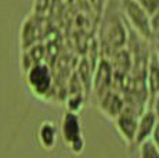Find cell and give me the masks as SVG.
<instances>
[{
  "instance_id": "6da1fadb",
  "label": "cell",
  "mask_w": 159,
  "mask_h": 158,
  "mask_svg": "<svg viewBox=\"0 0 159 158\" xmlns=\"http://www.w3.org/2000/svg\"><path fill=\"white\" fill-rule=\"evenodd\" d=\"M24 75L30 93L39 100H48L54 87V75L51 67L46 61H40L30 67Z\"/></svg>"
},
{
  "instance_id": "7a4b0ae2",
  "label": "cell",
  "mask_w": 159,
  "mask_h": 158,
  "mask_svg": "<svg viewBox=\"0 0 159 158\" xmlns=\"http://www.w3.org/2000/svg\"><path fill=\"white\" fill-rule=\"evenodd\" d=\"M60 133L66 148L72 154L79 156V154L83 153L86 142H84L83 128H82V121L79 114L66 111L61 118Z\"/></svg>"
},
{
  "instance_id": "3957f363",
  "label": "cell",
  "mask_w": 159,
  "mask_h": 158,
  "mask_svg": "<svg viewBox=\"0 0 159 158\" xmlns=\"http://www.w3.org/2000/svg\"><path fill=\"white\" fill-rule=\"evenodd\" d=\"M123 13L131 24L137 35L143 39H149L152 36V22L148 17L145 7L140 0H123L122 2Z\"/></svg>"
},
{
  "instance_id": "277c9868",
  "label": "cell",
  "mask_w": 159,
  "mask_h": 158,
  "mask_svg": "<svg viewBox=\"0 0 159 158\" xmlns=\"http://www.w3.org/2000/svg\"><path fill=\"white\" fill-rule=\"evenodd\" d=\"M143 112L140 110L126 104L123 111L114 121L116 132H118V135L120 136V139L125 142L126 146L136 144L137 129H139V121H140V115Z\"/></svg>"
},
{
  "instance_id": "5b68a950",
  "label": "cell",
  "mask_w": 159,
  "mask_h": 158,
  "mask_svg": "<svg viewBox=\"0 0 159 158\" xmlns=\"http://www.w3.org/2000/svg\"><path fill=\"white\" fill-rule=\"evenodd\" d=\"M114 87V67L109 58L102 57L94 69L93 86H91V95L96 99V103Z\"/></svg>"
},
{
  "instance_id": "8992f818",
  "label": "cell",
  "mask_w": 159,
  "mask_h": 158,
  "mask_svg": "<svg viewBox=\"0 0 159 158\" xmlns=\"http://www.w3.org/2000/svg\"><path fill=\"white\" fill-rule=\"evenodd\" d=\"M125 107H126V100H125L123 92H120V90L116 89V87H111V89L97 101V108H98V111L101 112L107 119L112 121V122H114L116 119V117L123 111Z\"/></svg>"
},
{
  "instance_id": "52a82bcc",
  "label": "cell",
  "mask_w": 159,
  "mask_h": 158,
  "mask_svg": "<svg viewBox=\"0 0 159 158\" xmlns=\"http://www.w3.org/2000/svg\"><path fill=\"white\" fill-rule=\"evenodd\" d=\"M159 122V114L155 108L152 107H147L143 114L140 115V121H139V129H137V136H136V144L139 146L140 143H143L147 139L152 137Z\"/></svg>"
},
{
  "instance_id": "ba28073f",
  "label": "cell",
  "mask_w": 159,
  "mask_h": 158,
  "mask_svg": "<svg viewBox=\"0 0 159 158\" xmlns=\"http://www.w3.org/2000/svg\"><path fill=\"white\" fill-rule=\"evenodd\" d=\"M147 90H148V107H154L157 96L159 95V58L155 50L149 54L147 67Z\"/></svg>"
},
{
  "instance_id": "9c48e42d",
  "label": "cell",
  "mask_w": 159,
  "mask_h": 158,
  "mask_svg": "<svg viewBox=\"0 0 159 158\" xmlns=\"http://www.w3.org/2000/svg\"><path fill=\"white\" fill-rule=\"evenodd\" d=\"M58 133H60V130L53 121H43L39 125L38 132H36V139H38L39 146L44 151H53L58 142Z\"/></svg>"
},
{
  "instance_id": "30bf717a",
  "label": "cell",
  "mask_w": 159,
  "mask_h": 158,
  "mask_svg": "<svg viewBox=\"0 0 159 158\" xmlns=\"http://www.w3.org/2000/svg\"><path fill=\"white\" fill-rule=\"evenodd\" d=\"M87 96L83 92H76V93H68L65 99V107L66 111L76 112V114H80V111L83 110L84 104H86Z\"/></svg>"
},
{
  "instance_id": "8fae6325",
  "label": "cell",
  "mask_w": 159,
  "mask_h": 158,
  "mask_svg": "<svg viewBox=\"0 0 159 158\" xmlns=\"http://www.w3.org/2000/svg\"><path fill=\"white\" fill-rule=\"evenodd\" d=\"M139 154L143 158H159V147L152 137L147 139L139 146Z\"/></svg>"
},
{
  "instance_id": "7c38bea8",
  "label": "cell",
  "mask_w": 159,
  "mask_h": 158,
  "mask_svg": "<svg viewBox=\"0 0 159 158\" xmlns=\"http://www.w3.org/2000/svg\"><path fill=\"white\" fill-rule=\"evenodd\" d=\"M155 53H157V56H158V58H159V43H158V47H157V50H155Z\"/></svg>"
}]
</instances>
